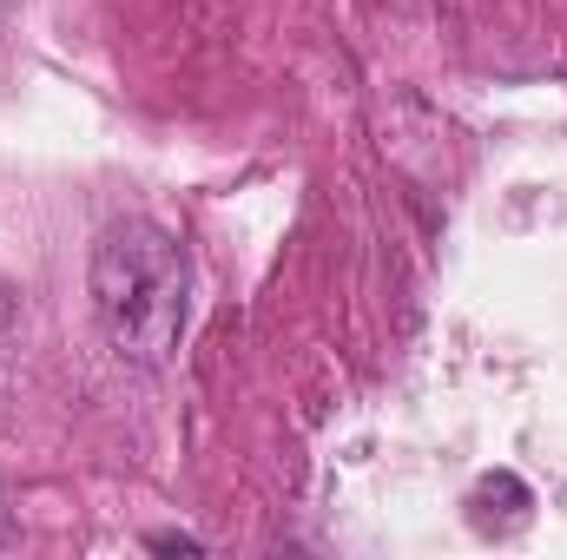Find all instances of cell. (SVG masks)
<instances>
[{"mask_svg":"<svg viewBox=\"0 0 567 560\" xmlns=\"http://www.w3.org/2000/svg\"><path fill=\"white\" fill-rule=\"evenodd\" d=\"M468 528L475 535H488V541H508V535H522L528 521H535V495H528V481L522 475H508V468H495V475H482L475 488H468Z\"/></svg>","mask_w":567,"mask_h":560,"instance_id":"cell-2","label":"cell"},{"mask_svg":"<svg viewBox=\"0 0 567 560\" xmlns=\"http://www.w3.org/2000/svg\"><path fill=\"white\" fill-rule=\"evenodd\" d=\"M93 310L106 323V343L158 370L178 336H185V310H192V258L185 245L152 225V218H120L100 231L93 245Z\"/></svg>","mask_w":567,"mask_h":560,"instance_id":"cell-1","label":"cell"},{"mask_svg":"<svg viewBox=\"0 0 567 560\" xmlns=\"http://www.w3.org/2000/svg\"><path fill=\"white\" fill-rule=\"evenodd\" d=\"M145 548H158V554H198V541H192V535H152Z\"/></svg>","mask_w":567,"mask_h":560,"instance_id":"cell-3","label":"cell"},{"mask_svg":"<svg viewBox=\"0 0 567 560\" xmlns=\"http://www.w3.org/2000/svg\"><path fill=\"white\" fill-rule=\"evenodd\" d=\"M7 317H13V310H7V290H0V336H7Z\"/></svg>","mask_w":567,"mask_h":560,"instance_id":"cell-4","label":"cell"},{"mask_svg":"<svg viewBox=\"0 0 567 560\" xmlns=\"http://www.w3.org/2000/svg\"><path fill=\"white\" fill-rule=\"evenodd\" d=\"M7 7H20V0H0V13H7Z\"/></svg>","mask_w":567,"mask_h":560,"instance_id":"cell-5","label":"cell"}]
</instances>
